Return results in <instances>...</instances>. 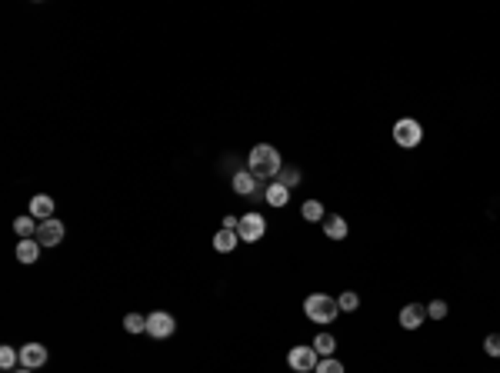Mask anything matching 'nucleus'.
I'll return each mask as SVG.
<instances>
[{
  "label": "nucleus",
  "mask_w": 500,
  "mask_h": 373,
  "mask_svg": "<svg viewBox=\"0 0 500 373\" xmlns=\"http://www.w3.org/2000/svg\"><path fill=\"white\" fill-rule=\"evenodd\" d=\"M447 300H430V303H427V317H430V320H444V317H447Z\"/></svg>",
  "instance_id": "nucleus-23"
},
{
  "label": "nucleus",
  "mask_w": 500,
  "mask_h": 373,
  "mask_svg": "<svg viewBox=\"0 0 500 373\" xmlns=\"http://www.w3.org/2000/svg\"><path fill=\"white\" fill-rule=\"evenodd\" d=\"M277 177H281V183L287 187V190H294L297 183H300V170H297L294 164H287V167H283L281 174H277Z\"/></svg>",
  "instance_id": "nucleus-20"
},
{
  "label": "nucleus",
  "mask_w": 500,
  "mask_h": 373,
  "mask_svg": "<svg viewBox=\"0 0 500 373\" xmlns=\"http://www.w3.org/2000/svg\"><path fill=\"white\" fill-rule=\"evenodd\" d=\"M53 214V200L47 197V193H37L34 200H30V217H37V220H51Z\"/></svg>",
  "instance_id": "nucleus-14"
},
{
  "label": "nucleus",
  "mask_w": 500,
  "mask_h": 373,
  "mask_svg": "<svg viewBox=\"0 0 500 373\" xmlns=\"http://www.w3.org/2000/svg\"><path fill=\"white\" fill-rule=\"evenodd\" d=\"M337 307H340V313H354V310L360 307V296L354 294V290H344L340 300H337Z\"/></svg>",
  "instance_id": "nucleus-21"
},
{
  "label": "nucleus",
  "mask_w": 500,
  "mask_h": 373,
  "mask_svg": "<svg viewBox=\"0 0 500 373\" xmlns=\"http://www.w3.org/2000/svg\"><path fill=\"white\" fill-rule=\"evenodd\" d=\"M17 373H34V370H27V367H24V370H17Z\"/></svg>",
  "instance_id": "nucleus-27"
},
{
  "label": "nucleus",
  "mask_w": 500,
  "mask_h": 373,
  "mask_svg": "<svg viewBox=\"0 0 500 373\" xmlns=\"http://www.w3.org/2000/svg\"><path fill=\"white\" fill-rule=\"evenodd\" d=\"M37 217H30V214H24V217L13 220V233L20 237V240H30V237H37Z\"/></svg>",
  "instance_id": "nucleus-13"
},
{
  "label": "nucleus",
  "mask_w": 500,
  "mask_h": 373,
  "mask_svg": "<svg viewBox=\"0 0 500 373\" xmlns=\"http://www.w3.org/2000/svg\"><path fill=\"white\" fill-rule=\"evenodd\" d=\"M423 320H427V307H421V303H407L400 310V327L404 330H421Z\"/></svg>",
  "instance_id": "nucleus-9"
},
{
  "label": "nucleus",
  "mask_w": 500,
  "mask_h": 373,
  "mask_svg": "<svg viewBox=\"0 0 500 373\" xmlns=\"http://www.w3.org/2000/svg\"><path fill=\"white\" fill-rule=\"evenodd\" d=\"M37 257H40V244L34 237L17 244V260H20V263H37Z\"/></svg>",
  "instance_id": "nucleus-15"
},
{
  "label": "nucleus",
  "mask_w": 500,
  "mask_h": 373,
  "mask_svg": "<svg viewBox=\"0 0 500 373\" xmlns=\"http://www.w3.org/2000/svg\"><path fill=\"white\" fill-rule=\"evenodd\" d=\"M247 170L254 174L257 181H270V177H277L283 170V160L277 154V147H270V143H257L254 150L247 154Z\"/></svg>",
  "instance_id": "nucleus-1"
},
{
  "label": "nucleus",
  "mask_w": 500,
  "mask_h": 373,
  "mask_svg": "<svg viewBox=\"0 0 500 373\" xmlns=\"http://www.w3.org/2000/svg\"><path fill=\"white\" fill-rule=\"evenodd\" d=\"M124 330H127V334H147V317L127 313V317H124Z\"/></svg>",
  "instance_id": "nucleus-19"
},
{
  "label": "nucleus",
  "mask_w": 500,
  "mask_h": 373,
  "mask_svg": "<svg viewBox=\"0 0 500 373\" xmlns=\"http://www.w3.org/2000/svg\"><path fill=\"white\" fill-rule=\"evenodd\" d=\"M44 363H47V347H44V343H24V347H20V367L37 370Z\"/></svg>",
  "instance_id": "nucleus-8"
},
{
  "label": "nucleus",
  "mask_w": 500,
  "mask_h": 373,
  "mask_svg": "<svg viewBox=\"0 0 500 373\" xmlns=\"http://www.w3.org/2000/svg\"><path fill=\"white\" fill-rule=\"evenodd\" d=\"M237 223H241V217H224V230H237Z\"/></svg>",
  "instance_id": "nucleus-26"
},
{
  "label": "nucleus",
  "mask_w": 500,
  "mask_h": 373,
  "mask_svg": "<svg viewBox=\"0 0 500 373\" xmlns=\"http://www.w3.org/2000/svg\"><path fill=\"white\" fill-rule=\"evenodd\" d=\"M304 313H307V320H314V323H333L337 313H340V307H337V300H333L331 294H310L307 300H304Z\"/></svg>",
  "instance_id": "nucleus-2"
},
{
  "label": "nucleus",
  "mask_w": 500,
  "mask_h": 373,
  "mask_svg": "<svg viewBox=\"0 0 500 373\" xmlns=\"http://www.w3.org/2000/svg\"><path fill=\"white\" fill-rule=\"evenodd\" d=\"M264 200H267L270 207H287L290 204V190L277 181V183H270V187H264Z\"/></svg>",
  "instance_id": "nucleus-12"
},
{
  "label": "nucleus",
  "mask_w": 500,
  "mask_h": 373,
  "mask_svg": "<svg viewBox=\"0 0 500 373\" xmlns=\"http://www.w3.org/2000/svg\"><path fill=\"white\" fill-rule=\"evenodd\" d=\"M484 353H487V357H500V334H487V340H484Z\"/></svg>",
  "instance_id": "nucleus-25"
},
{
  "label": "nucleus",
  "mask_w": 500,
  "mask_h": 373,
  "mask_svg": "<svg viewBox=\"0 0 500 373\" xmlns=\"http://www.w3.org/2000/svg\"><path fill=\"white\" fill-rule=\"evenodd\" d=\"M347 233H350V223L340 214H331V217L323 220V237L327 240H347Z\"/></svg>",
  "instance_id": "nucleus-11"
},
{
  "label": "nucleus",
  "mask_w": 500,
  "mask_h": 373,
  "mask_svg": "<svg viewBox=\"0 0 500 373\" xmlns=\"http://www.w3.org/2000/svg\"><path fill=\"white\" fill-rule=\"evenodd\" d=\"M300 217L307 220V223H317V220H327V210H323L321 200H304V207H300Z\"/></svg>",
  "instance_id": "nucleus-16"
},
{
  "label": "nucleus",
  "mask_w": 500,
  "mask_h": 373,
  "mask_svg": "<svg viewBox=\"0 0 500 373\" xmlns=\"http://www.w3.org/2000/svg\"><path fill=\"white\" fill-rule=\"evenodd\" d=\"M317 363H321V357H317L314 343H297V347H290V353H287V367L294 373H314Z\"/></svg>",
  "instance_id": "nucleus-4"
},
{
  "label": "nucleus",
  "mask_w": 500,
  "mask_h": 373,
  "mask_svg": "<svg viewBox=\"0 0 500 373\" xmlns=\"http://www.w3.org/2000/svg\"><path fill=\"white\" fill-rule=\"evenodd\" d=\"M231 187H233V193H241V197H254L257 187H260V181H257L250 170H237V174H233V181H231Z\"/></svg>",
  "instance_id": "nucleus-10"
},
{
  "label": "nucleus",
  "mask_w": 500,
  "mask_h": 373,
  "mask_svg": "<svg viewBox=\"0 0 500 373\" xmlns=\"http://www.w3.org/2000/svg\"><path fill=\"white\" fill-rule=\"evenodd\" d=\"M264 233H267V220L260 217V214H244L241 223H237V237H241L244 244H257V240H264Z\"/></svg>",
  "instance_id": "nucleus-5"
},
{
  "label": "nucleus",
  "mask_w": 500,
  "mask_h": 373,
  "mask_svg": "<svg viewBox=\"0 0 500 373\" xmlns=\"http://www.w3.org/2000/svg\"><path fill=\"white\" fill-rule=\"evenodd\" d=\"M237 240H241L237 230H220L217 237H214V250H217V254H231L233 247H237Z\"/></svg>",
  "instance_id": "nucleus-17"
},
{
  "label": "nucleus",
  "mask_w": 500,
  "mask_h": 373,
  "mask_svg": "<svg viewBox=\"0 0 500 373\" xmlns=\"http://www.w3.org/2000/svg\"><path fill=\"white\" fill-rule=\"evenodd\" d=\"M17 363H20V353H17V350H13V347H0V367H4V370H13Z\"/></svg>",
  "instance_id": "nucleus-22"
},
{
  "label": "nucleus",
  "mask_w": 500,
  "mask_h": 373,
  "mask_svg": "<svg viewBox=\"0 0 500 373\" xmlns=\"http://www.w3.org/2000/svg\"><path fill=\"white\" fill-rule=\"evenodd\" d=\"M314 373H344V363L337 360V357H321V363H317Z\"/></svg>",
  "instance_id": "nucleus-24"
},
{
  "label": "nucleus",
  "mask_w": 500,
  "mask_h": 373,
  "mask_svg": "<svg viewBox=\"0 0 500 373\" xmlns=\"http://www.w3.org/2000/svg\"><path fill=\"white\" fill-rule=\"evenodd\" d=\"M421 140H423L421 120H414V117H400L397 124H394V143H397V147L414 150V147H421Z\"/></svg>",
  "instance_id": "nucleus-3"
},
{
  "label": "nucleus",
  "mask_w": 500,
  "mask_h": 373,
  "mask_svg": "<svg viewBox=\"0 0 500 373\" xmlns=\"http://www.w3.org/2000/svg\"><path fill=\"white\" fill-rule=\"evenodd\" d=\"M174 327H177V323H174V317H170L167 310H154V313L147 317V334L157 336V340L170 336V334H174Z\"/></svg>",
  "instance_id": "nucleus-7"
},
{
  "label": "nucleus",
  "mask_w": 500,
  "mask_h": 373,
  "mask_svg": "<svg viewBox=\"0 0 500 373\" xmlns=\"http://www.w3.org/2000/svg\"><path fill=\"white\" fill-rule=\"evenodd\" d=\"M40 247H57L60 240H64V223L60 220H40V227H37V237H34Z\"/></svg>",
  "instance_id": "nucleus-6"
},
{
  "label": "nucleus",
  "mask_w": 500,
  "mask_h": 373,
  "mask_svg": "<svg viewBox=\"0 0 500 373\" xmlns=\"http://www.w3.org/2000/svg\"><path fill=\"white\" fill-rule=\"evenodd\" d=\"M314 350H317V357H333V350H337L333 334H317L314 336Z\"/></svg>",
  "instance_id": "nucleus-18"
}]
</instances>
